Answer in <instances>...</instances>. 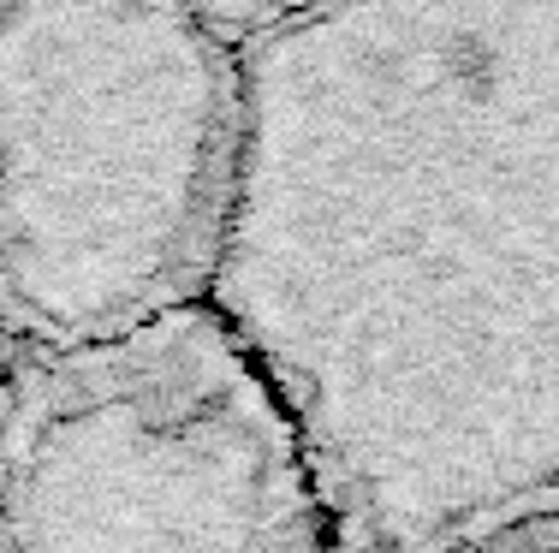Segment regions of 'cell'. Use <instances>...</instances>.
I'll return each instance as SVG.
<instances>
[{
	"instance_id": "cell-1",
	"label": "cell",
	"mask_w": 559,
	"mask_h": 553,
	"mask_svg": "<svg viewBox=\"0 0 559 553\" xmlns=\"http://www.w3.org/2000/svg\"><path fill=\"white\" fill-rule=\"evenodd\" d=\"M238 72L209 298L334 542H518L559 512V0H304Z\"/></svg>"
},
{
	"instance_id": "cell-2",
	"label": "cell",
	"mask_w": 559,
	"mask_h": 553,
	"mask_svg": "<svg viewBox=\"0 0 559 553\" xmlns=\"http://www.w3.org/2000/svg\"><path fill=\"white\" fill-rule=\"evenodd\" d=\"M238 108L197 0H0V315L48 346L209 292Z\"/></svg>"
},
{
	"instance_id": "cell-3",
	"label": "cell",
	"mask_w": 559,
	"mask_h": 553,
	"mask_svg": "<svg viewBox=\"0 0 559 553\" xmlns=\"http://www.w3.org/2000/svg\"><path fill=\"white\" fill-rule=\"evenodd\" d=\"M269 363L209 292L48 339L0 411V548H328Z\"/></svg>"
},
{
	"instance_id": "cell-4",
	"label": "cell",
	"mask_w": 559,
	"mask_h": 553,
	"mask_svg": "<svg viewBox=\"0 0 559 553\" xmlns=\"http://www.w3.org/2000/svg\"><path fill=\"white\" fill-rule=\"evenodd\" d=\"M197 7L209 12V19H221L226 31H257V24H269L274 12H286V7H304V0H197Z\"/></svg>"
}]
</instances>
